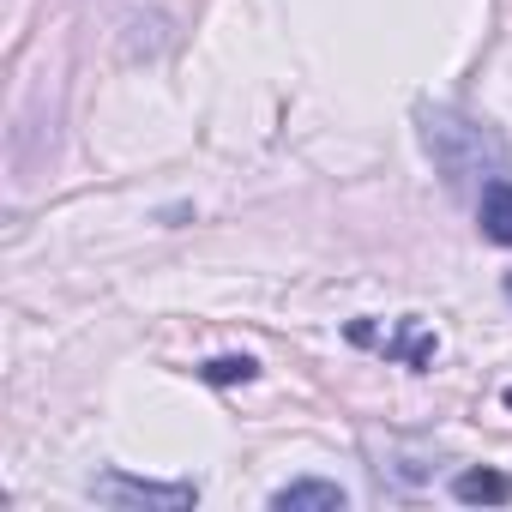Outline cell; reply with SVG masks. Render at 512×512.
<instances>
[{"label":"cell","instance_id":"8992f818","mask_svg":"<svg viewBox=\"0 0 512 512\" xmlns=\"http://www.w3.org/2000/svg\"><path fill=\"white\" fill-rule=\"evenodd\" d=\"M452 500H464V506H506L512 500V476L506 470H464V476H452Z\"/></svg>","mask_w":512,"mask_h":512},{"label":"cell","instance_id":"ba28073f","mask_svg":"<svg viewBox=\"0 0 512 512\" xmlns=\"http://www.w3.org/2000/svg\"><path fill=\"white\" fill-rule=\"evenodd\" d=\"M500 398H506V410H512V386H506V392H500Z\"/></svg>","mask_w":512,"mask_h":512},{"label":"cell","instance_id":"5b68a950","mask_svg":"<svg viewBox=\"0 0 512 512\" xmlns=\"http://www.w3.org/2000/svg\"><path fill=\"white\" fill-rule=\"evenodd\" d=\"M272 506H278V512H344V506H350V494H344L338 482H320V476H296V482L272 488Z\"/></svg>","mask_w":512,"mask_h":512},{"label":"cell","instance_id":"52a82bcc","mask_svg":"<svg viewBox=\"0 0 512 512\" xmlns=\"http://www.w3.org/2000/svg\"><path fill=\"white\" fill-rule=\"evenodd\" d=\"M253 374H260V362H253V356H211L199 368V380H211V386H247Z\"/></svg>","mask_w":512,"mask_h":512},{"label":"cell","instance_id":"7a4b0ae2","mask_svg":"<svg viewBox=\"0 0 512 512\" xmlns=\"http://www.w3.org/2000/svg\"><path fill=\"white\" fill-rule=\"evenodd\" d=\"M91 494L103 506H163V512H193L199 506V482H145L127 470H103L91 482Z\"/></svg>","mask_w":512,"mask_h":512},{"label":"cell","instance_id":"3957f363","mask_svg":"<svg viewBox=\"0 0 512 512\" xmlns=\"http://www.w3.org/2000/svg\"><path fill=\"white\" fill-rule=\"evenodd\" d=\"M350 338H356V344H374V350H386V356H398L404 368H428V362L440 356V338H434L422 320H398V332H386V338H380L368 320H356Z\"/></svg>","mask_w":512,"mask_h":512},{"label":"cell","instance_id":"277c9868","mask_svg":"<svg viewBox=\"0 0 512 512\" xmlns=\"http://www.w3.org/2000/svg\"><path fill=\"white\" fill-rule=\"evenodd\" d=\"M476 229L494 247H512V175H488L476 187Z\"/></svg>","mask_w":512,"mask_h":512},{"label":"cell","instance_id":"9c48e42d","mask_svg":"<svg viewBox=\"0 0 512 512\" xmlns=\"http://www.w3.org/2000/svg\"><path fill=\"white\" fill-rule=\"evenodd\" d=\"M506 296H512V272H506Z\"/></svg>","mask_w":512,"mask_h":512},{"label":"cell","instance_id":"6da1fadb","mask_svg":"<svg viewBox=\"0 0 512 512\" xmlns=\"http://www.w3.org/2000/svg\"><path fill=\"white\" fill-rule=\"evenodd\" d=\"M422 139H428V157L440 163V175L452 187L470 181V175H482V157L506 163V145L482 121H464L458 109H422Z\"/></svg>","mask_w":512,"mask_h":512}]
</instances>
